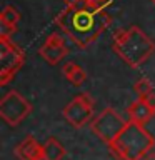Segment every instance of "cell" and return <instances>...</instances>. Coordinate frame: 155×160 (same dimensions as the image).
Here are the masks:
<instances>
[{"mask_svg":"<svg viewBox=\"0 0 155 160\" xmlns=\"http://www.w3.org/2000/svg\"><path fill=\"white\" fill-rule=\"evenodd\" d=\"M127 113H128L130 120H133V122H137V123H142V125H145L153 117V112L148 108V105L143 98H138V100H135L133 103H130L128 108H127Z\"/></svg>","mask_w":155,"mask_h":160,"instance_id":"10","label":"cell"},{"mask_svg":"<svg viewBox=\"0 0 155 160\" xmlns=\"http://www.w3.org/2000/svg\"><path fill=\"white\" fill-rule=\"evenodd\" d=\"M25 55L10 37H0V85L10 83L15 73L22 68Z\"/></svg>","mask_w":155,"mask_h":160,"instance_id":"5","label":"cell"},{"mask_svg":"<svg viewBox=\"0 0 155 160\" xmlns=\"http://www.w3.org/2000/svg\"><path fill=\"white\" fill-rule=\"evenodd\" d=\"M143 160H155V152L153 150H150V152L143 157Z\"/></svg>","mask_w":155,"mask_h":160,"instance_id":"17","label":"cell"},{"mask_svg":"<svg viewBox=\"0 0 155 160\" xmlns=\"http://www.w3.org/2000/svg\"><path fill=\"white\" fill-rule=\"evenodd\" d=\"M32 103L17 90H10L0 98V118L10 127L20 125L32 113Z\"/></svg>","mask_w":155,"mask_h":160,"instance_id":"4","label":"cell"},{"mask_svg":"<svg viewBox=\"0 0 155 160\" xmlns=\"http://www.w3.org/2000/svg\"><path fill=\"white\" fill-rule=\"evenodd\" d=\"M110 152L120 160H143L150 150L155 147L153 135L145 125L128 120L117 137L108 143Z\"/></svg>","mask_w":155,"mask_h":160,"instance_id":"3","label":"cell"},{"mask_svg":"<svg viewBox=\"0 0 155 160\" xmlns=\"http://www.w3.org/2000/svg\"><path fill=\"white\" fill-rule=\"evenodd\" d=\"M13 153L18 160H43V145H40L33 135H28L13 148Z\"/></svg>","mask_w":155,"mask_h":160,"instance_id":"9","label":"cell"},{"mask_svg":"<svg viewBox=\"0 0 155 160\" xmlns=\"http://www.w3.org/2000/svg\"><path fill=\"white\" fill-rule=\"evenodd\" d=\"M93 107H95V100L88 93H80L65 105L62 110V115L72 127L80 128L92 122Z\"/></svg>","mask_w":155,"mask_h":160,"instance_id":"7","label":"cell"},{"mask_svg":"<svg viewBox=\"0 0 155 160\" xmlns=\"http://www.w3.org/2000/svg\"><path fill=\"white\" fill-rule=\"evenodd\" d=\"M15 30L17 27H8V25H2V28H0V37H10V35L15 33Z\"/></svg>","mask_w":155,"mask_h":160,"instance_id":"15","label":"cell"},{"mask_svg":"<svg viewBox=\"0 0 155 160\" xmlns=\"http://www.w3.org/2000/svg\"><path fill=\"white\" fill-rule=\"evenodd\" d=\"M145 102H147V105H148V108L153 112V115H155V92L153 93H150L147 98H145Z\"/></svg>","mask_w":155,"mask_h":160,"instance_id":"16","label":"cell"},{"mask_svg":"<svg viewBox=\"0 0 155 160\" xmlns=\"http://www.w3.org/2000/svg\"><path fill=\"white\" fill-rule=\"evenodd\" d=\"M20 20V12L12 5L3 7L2 13H0V23L2 25H8V27H17Z\"/></svg>","mask_w":155,"mask_h":160,"instance_id":"13","label":"cell"},{"mask_svg":"<svg viewBox=\"0 0 155 160\" xmlns=\"http://www.w3.org/2000/svg\"><path fill=\"white\" fill-rule=\"evenodd\" d=\"M133 90H135V93L138 95V98L145 100L150 93H153V85L150 83L148 78H138L133 85Z\"/></svg>","mask_w":155,"mask_h":160,"instance_id":"14","label":"cell"},{"mask_svg":"<svg viewBox=\"0 0 155 160\" xmlns=\"http://www.w3.org/2000/svg\"><path fill=\"white\" fill-rule=\"evenodd\" d=\"M112 48L128 67L138 68L153 55L155 42L140 27L132 25L115 32Z\"/></svg>","mask_w":155,"mask_h":160,"instance_id":"2","label":"cell"},{"mask_svg":"<svg viewBox=\"0 0 155 160\" xmlns=\"http://www.w3.org/2000/svg\"><path fill=\"white\" fill-rule=\"evenodd\" d=\"M65 8L55 17V23L80 48H88L112 23L105 7L90 0H63Z\"/></svg>","mask_w":155,"mask_h":160,"instance_id":"1","label":"cell"},{"mask_svg":"<svg viewBox=\"0 0 155 160\" xmlns=\"http://www.w3.org/2000/svg\"><path fill=\"white\" fill-rule=\"evenodd\" d=\"M152 3H153V5H155V0H152Z\"/></svg>","mask_w":155,"mask_h":160,"instance_id":"18","label":"cell"},{"mask_svg":"<svg viewBox=\"0 0 155 160\" xmlns=\"http://www.w3.org/2000/svg\"><path fill=\"white\" fill-rule=\"evenodd\" d=\"M62 73L70 83L75 85V87H80V85L85 83V80H87V72L75 62H67L65 63L62 67Z\"/></svg>","mask_w":155,"mask_h":160,"instance_id":"11","label":"cell"},{"mask_svg":"<svg viewBox=\"0 0 155 160\" xmlns=\"http://www.w3.org/2000/svg\"><path fill=\"white\" fill-rule=\"evenodd\" d=\"M127 125V122L122 118V115L117 113L112 107L103 108L95 118L90 122V130L105 143H110L117 135L122 132V128Z\"/></svg>","mask_w":155,"mask_h":160,"instance_id":"6","label":"cell"},{"mask_svg":"<svg viewBox=\"0 0 155 160\" xmlns=\"http://www.w3.org/2000/svg\"><path fill=\"white\" fill-rule=\"evenodd\" d=\"M68 53V47L65 43V38L60 33L53 32L45 38L43 45L38 48V55L50 65H58Z\"/></svg>","mask_w":155,"mask_h":160,"instance_id":"8","label":"cell"},{"mask_svg":"<svg viewBox=\"0 0 155 160\" xmlns=\"http://www.w3.org/2000/svg\"><path fill=\"white\" fill-rule=\"evenodd\" d=\"M65 147L55 137H50L43 143V160H62L65 157Z\"/></svg>","mask_w":155,"mask_h":160,"instance_id":"12","label":"cell"}]
</instances>
